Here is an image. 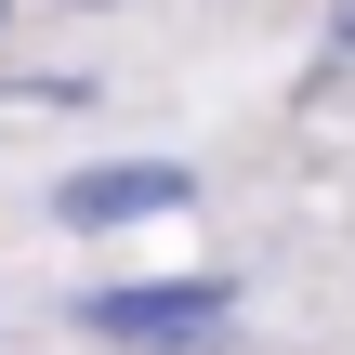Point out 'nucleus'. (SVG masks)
<instances>
[{
	"instance_id": "obj_2",
	"label": "nucleus",
	"mask_w": 355,
	"mask_h": 355,
	"mask_svg": "<svg viewBox=\"0 0 355 355\" xmlns=\"http://www.w3.org/2000/svg\"><path fill=\"white\" fill-rule=\"evenodd\" d=\"M66 224H145V211H184V171L171 158H119V171H66L53 184Z\"/></svg>"
},
{
	"instance_id": "obj_1",
	"label": "nucleus",
	"mask_w": 355,
	"mask_h": 355,
	"mask_svg": "<svg viewBox=\"0 0 355 355\" xmlns=\"http://www.w3.org/2000/svg\"><path fill=\"white\" fill-rule=\"evenodd\" d=\"M79 329L132 355H198V343H224V290H92Z\"/></svg>"
},
{
	"instance_id": "obj_3",
	"label": "nucleus",
	"mask_w": 355,
	"mask_h": 355,
	"mask_svg": "<svg viewBox=\"0 0 355 355\" xmlns=\"http://www.w3.org/2000/svg\"><path fill=\"white\" fill-rule=\"evenodd\" d=\"M343 40H355V0H343Z\"/></svg>"
}]
</instances>
